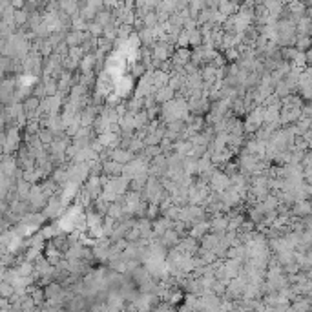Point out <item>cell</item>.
Listing matches in <instances>:
<instances>
[{
  "mask_svg": "<svg viewBox=\"0 0 312 312\" xmlns=\"http://www.w3.org/2000/svg\"><path fill=\"white\" fill-rule=\"evenodd\" d=\"M292 214H294V217H300V219H305L307 216H311L312 201L311 199H300V201H296L294 206H292Z\"/></svg>",
  "mask_w": 312,
  "mask_h": 312,
  "instance_id": "1",
  "label": "cell"
},
{
  "mask_svg": "<svg viewBox=\"0 0 312 312\" xmlns=\"http://www.w3.org/2000/svg\"><path fill=\"white\" fill-rule=\"evenodd\" d=\"M15 294V285L11 281H7V279H2V283H0V298H11Z\"/></svg>",
  "mask_w": 312,
  "mask_h": 312,
  "instance_id": "2",
  "label": "cell"
}]
</instances>
